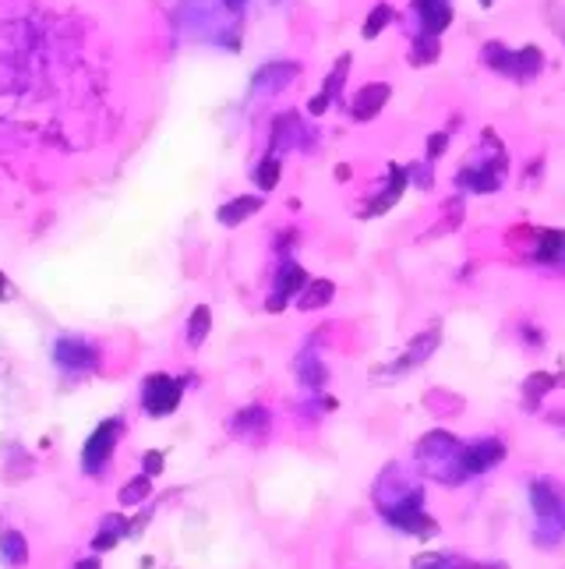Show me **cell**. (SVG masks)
Masks as SVG:
<instances>
[{"label":"cell","instance_id":"6da1fadb","mask_svg":"<svg viewBox=\"0 0 565 569\" xmlns=\"http://www.w3.org/2000/svg\"><path fill=\"white\" fill-rule=\"evenodd\" d=\"M142 403L152 417H163V414H174L177 403H181V382L170 379V375H149L145 389H142Z\"/></svg>","mask_w":565,"mask_h":569},{"label":"cell","instance_id":"7a4b0ae2","mask_svg":"<svg viewBox=\"0 0 565 569\" xmlns=\"http://www.w3.org/2000/svg\"><path fill=\"white\" fill-rule=\"evenodd\" d=\"M117 435H120V421H117V417L102 421L93 432V439L85 442V467H89V471H95L99 464L110 460V453H113V446H117Z\"/></svg>","mask_w":565,"mask_h":569},{"label":"cell","instance_id":"3957f363","mask_svg":"<svg viewBox=\"0 0 565 569\" xmlns=\"http://www.w3.org/2000/svg\"><path fill=\"white\" fill-rule=\"evenodd\" d=\"M389 85L385 82H375V85H364L361 93H357V99H354V120H371L378 110L389 103Z\"/></svg>","mask_w":565,"mask_h":569},{"label":"cell","instance_id":"277c9868","mask_svg":"<svg viewBox=\"0 0 565 569\" xmlns=\"http://www.w3.org/2000/svg\"><path fill=\"white\" fill-rule=\"evenodd\" d=\"M417 11H421L424 28H428L431 36L442 32V28L453 21V4H449V0H417Z\"/></svg>","mask_w":565,"mask_h":569},{"label":"cell","instance_id":"5b68a950","mask_svg":"<svg viewBox=\"0 0 565 569\" xmlns=\"http://www.w3.org/2000/svg\"><path fill=\"white\" fill-rule=\"evenodd\" d=\"M304 283H307L304 269H300L297 262H286V266L280 269V293H276V297H269V308H273V311H280L282 304H286V297H290V293H297Z\"/></svg>","mask_w":565,"mask_h":569},{"label":"cell","instance_id":"8992f818","mask_svg":"<svg viewBox=\"0 0 565 569\" xmlns=\"http://www.w3.org/2000/svg\"><path fill=\"white\" fill-rule=\"evenodd\" d=\"M262 209V202L258 198H233L230 205H223L219 209V223H226V226H237L241 219H248L251 212H258Z\"/></svg>","mask_w":565,"mask_h":569},{"label":"cell","instance_id":"52a82bcc","mask_svg":"<svg viewBox=\"0 0 565 569\" xmlns=\"http://www.w3.org/2000/svg\"><path fill=\"white\" fill-rule=\"evenodd\" d=\"M57 357H60L64 365H75V368L93 365V350H89L85 343H71V340H64V343L57 347Z\"/></svg>","mask_w":565,"mask_h":569},{"label":"cell","instance_id":"ba28073f","mask_svg":"<svg viewBox=\"0 0 565 569\" xmlns=\"http://www.w3.org/2000/svg\"><path fill=\"white\" fill-rule=\"evenodd\" d=\"M435 57H438V39H435V36H424V39H417V46L410 50V61H413L417 68L431 64Z\"/></svg>","mask_w":565,"mask_h":569},{"label":"cell","instance_id":"9c48e42d","mask_svg":"<svg viewBox=\"0 0 565 569\" xmlns=\"http://www.w3.org/2000/svg\"><path fill=\"white\" fill-rule=\"evenodd\" d=\"M389 21H392V7H389V4H378L375 11L368 14V21H364V39H375Z\"/></svg>","mask_w":565,"mask_h":569},{"label":"cell","instance_id":"30bf717a","mask_svg":"<svg viewBox=\"0 0 565 569\" xmlns=\"http://www.w3.org/2000/svg\"><path fill=\"white\" fill-rule=\"evenodd\" d=\"M329 297H332V283L318 280V283L307 286V293H300V308H318V304H325Z\"/></svg>","mask_w":565,"mask_h":569},{"label":"cell","instance_id":"8fae6325","mask_svg":"<svg viewBox=\"0 0 565 569\" xmlns=\"http://www.w3.org/2000/svg\"><path fill=\"white\" fill-rule=\"evenodd\" d=\"M205 333H208V308H205V304H198V308H194V315H191L188 340H191V343H201V340H205Z\"/></svg>","mask_w":565,"mask_h":569},{"label":"cell","instance_id":"7c38bea8","mask_svg":"<svg viewBox=\"0 0 565 569\" xmlns=\"http://www.w3.org/2000/svg\"><path fill=\"white\" fill-rule=\"evenodd\" d=\"M255 181H258V188H265V191L276 188V184H280V160H273V156H269V160L258 167Z\"/></svg>","mask_w":565,"mask_h":569},{"label":"cell","instance_id":"4fadbf2b","mask_svg":"<svg viewBox=\"0 0 565 569\" xmlns=\"http://www.w3.org/2000/svg\"><path fill=\"white\" fill-rule=\"evenodd\" d=\"M149 491H152V488H149V477H134V481H127V484H124L120 502H127V506H131V502H142Z\"/></svg>","mask_w":565,"mask_h":569},{"label":"cell","instance_id":"5bb4252c","mask_svg":"<svg viewBox=\"0 0 565 569\" xmlns=\"http://www.w3.org/2000/svg\"><path fill=\"white\" fill-rule=\"evenodd\" d=\"M347 68H350V57H343V61L336 64V71L325 78V89H322V95H329V99H332V93H336V89L343 85V78H347Z\"/></svg>","mask_w":565,"mask_h":569},{"label":"cell","instance_id":"9a60e30c","mask_svg":"<svg viewBox=\"0 0 565 569\" xmlns=\"http://www.w3.org/2000/svg\"><path fill=\"white\" fill-rule=\"evenodd\" d=\"M445 142H449L445 135H431V142H428V152H431V156H442V152H445Z\"/></svg>","mask_w":565,"mask_h":569},{"label":"cell","instance_id":"2e32d148","mask_svg":"<svg viewBox=\"0 0 565 569\" xmlns=\"http://www.w3.org/2000/svg\"><path fill=\"white\" fill-rule=\"evenodd\" d=\"M145 471H149V474L163 471V453H145Z\"/></svg>","mask_w":565,"mask_h":569},{"label":"cell","instance_id":"e0dca14e","mask_svg":"<svg viewBox=\"0 0 565 569\" xmlns=\"http://www.w3.org/2000/svg\"><path fill=\"white\" fill-rule=\"evenodd\" d=\"M113 541H117V531H106V534H99V538H95V548H99V552H110V548H113Z\"/></svg>","mask_w":565,"mask_h":569},{"label":"cell","instance_id":"ac0fdd59","mask_svg":"<svg viewBox=\"0 0 565 569\" xmlns=\"http://www.w3.org/2000/svg\"><path fill=\"white\" fill-rule=\"evenodd\" d=\"M325 106H329V95H315V99H311V106H307V110H311V113H322V110H325Z\"/></svg>","mask_w":565,"mask_h":569},{"label":"cell","instance_id":"d6986e66","mask_svg":"<svg viewBox=\"0 0 565 569\" xmlns=\"http://www.w3.org/2000/svg\"><path fill=\"white\" fill-rule=\"evenodd\" d=\"M75 569H99V563H95V559H85V563H78Z\"/></svg>","mask_w":565,"mask_h":569},{"label":"cell","instance_id":"ffe728a7","mask_svg":"<svg viewBox=\"0 0 565 569\" xmlns=\"http://www.w3.org/2000/svg\"><path fill=\"white\" fill-rule=\"evenodd\" d=\"M7 293V280H4V273H0V297Z\"/></svg>","mask_w":565,"mask_h":569}]
</instances>
